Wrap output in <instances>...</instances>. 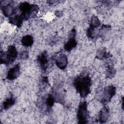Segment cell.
<instances>
[{
  "mask_svg": "<svg viewBox=\"0 0 124 124\" xmlns=\"http://www.w3.org/2000/svg\"><path fill=\"white\" fill-rule=\"evenodd\" d=\"M24 20L22 16L19 14H15L9 18V22L18 28L22 26Z\"/></svg>",
  "mask_w": 124,
  "mask_h": 124,
  "instance_id": "12",
  "label": "cell"
},
{
  "mask_svg": "<svg viewBox=\"0 0 124 124\" xmlns=\"http://www.w3.org/2000/svg\"><path fill=\"white\" fill-rule=\"evenodd\" d=\"M36 61L39 63L41 69L45 71L48 67L49 59L46 51H44L37 57Z\"/></svg>",
  "mask_w": 124,
  "mask_h": 124,
  "instance_id": "7",
  "label": "cell"
},
{
  "mask_svg": "<svg viewBox=\"0 0 124 124\" xmlns=\"http://www.w3.org/2000/svg\"><path fill=\"white\" fill-rule=\"evenodd\" d=\"M6 54L8 57L14 62L18 56V52L16 46L14 45H10L8 46Z\"/></svg>",
  "mask_w": 124,
  "mask_h": 124,
  "instance_id": "13",
  "label": "cell"
},
{
  "mask_svg": "<svg viewBox=\"0 0 124 124\" xmlns=\"http://www.w3.org/2000/svg\"><path fill=\"white\" fill-rule=\"evenodd\" d=\"M48 84V80L47 77H43L41 80V87L42 89H44L46 88Z\"/></svg>",
  "mask_w": 124,
  "mask_h": 124,
  "instance_id": "22",
  "label": "cell"
},
{
  "mask_svg": "<svg viewBox=\"0 0 124 124\" xmlns=\"http://www.w3.org/2000/svg\"><path fill=\"white\" fill-rule=\"evenodd\" d=\"M20 73V64H16L9 70L6 75V79L9 80H15L19 76Z\"/></svg>",
  "mask_w": 124,
  "mask_h": 124,
  "instance_id": "9",
  "label": "cell"
},
{
  "mask_svg": "<svg viewBox=\"0 0 124 124\" xmlns=\"http://www.w3.org/2000/svg\"><path fill=\"white\" fill-rule=\"evenodd\" d=\"M16 103V99L12 94H11L7 97L2 104V108L4 110H7L12 107Z\"/></svg>",
  "mask_w": 124,
  "mask_h": 124,
  "instance_id": "15",
  "label": "cell"
},
{
  "mask_svg": "<svg viewBox=\"0 0 124 124\" xmlns=\"http://www.w3.org/2000/svg\"><path fill=\"white\" fill-rule=\"evenodd\" d=\"M111 29V26L108 24H103L101 26L97 32V37L103 38L106 36Z\"/></svg>",
  "mask_w": 124,
  "mask_h": 124,
  "instance_id": "14",
  "label": "cell"
},
{
  "mask_svg": "<svg viewBox=\"0 0 124 124\" xmlns=\"http://www.w3.org/2000/svg\"><path fill=\"white\" fill-rule=\"evenodd\" d=\"M86 35L88 38L94 39L97 38V32H96L95 29L89 27L86 30Z\"/></svg>",
  "mask_w": 124,
  "mask_h": 124,
  "instance_id": "20",
  "label": "cell"
},
{
  "mask_svg": "<svg viewBox=\"0 0 124 124\" xmlns=\"http://www.w3.org/2000/svg\"><path fill=\"white\" fill-rule=\"evenodd\" d=\"M56 66L61 70H64L68 65V58L64 53L59 54L55 60Z\"/></svg>",
  "mask_w": 124,
  "mask_h": 124,
  "instance_id": "8",
  "label": "cell"
},
{
  "mask_svg": "<svg viewBox=\"0 0 124 124\" xmlns=\"http://www.w3.org/2000/svg\"><path fill=\"white\" fill-rule=\"evenodd\" d=\"M100 26L101 22L98 17L95 15H93L91 17L89 27L93 29H95Z\"/></svg>",
  "mask_w": 124,
  "mask_h": 124,
  "instance_id": "19",
  "label": "cell"
},
{
  "mask_svg": "<svg viewBox=\"0 0 124 124\" xmlns=\"http://www.w3.org/2000/svg\"><path fill=\"white\" fill-rule=\"evenodd\" d=\"M116 74V70L114 68L113 64H109L108 65L106 71L105 77L107 78L111 79L113 78Z\"/></svg>",
  "mask_w": 124,
  "mask_h": 124,
  "instance_id": "17",
  "label": "cell"
},
{
  "mask_svg": "<svg viewBox=\"0 0 124 124\" xmlns=\"http://www.w3.org/2000/svg\"><path fill=\"white\" fill-rule=\"evenodd\" d=\"M0 62L1 64L9 65L13 63L14 61L8 57L6 51L1 50L0 53Z\"/></svg>",
  "mask_w": 124,
  "mask_h": 124,
  "instance_id": "18",
  "label": "cell"
},
{
  "mask_svg": "<svg viewBox=\"0 0 124 124\" xmlns=\"http://www.w3.org/2000/svg\"><path fill=\"white\" fill-rule=\"evenodd\" d=\"M116 92V87L112 85H108L104 88L101 91V94H98L97 99L103 105H106L109 102Z\"/></svg>",
  "mask_w": 124,
  "mask_h": 124,
  "instance_id": "3",
  "label": "cell"
},
{
  "mask_svg": "<svg viewBox=\"0 0 124 124\" xmlns=\"http://www.w3.org/2000/svg\"><path fill=\"white\" fill-rule=\"evenodd\" d=\"M55 103V99L52 93L48 94L46 99V105L48 108H51L53 106L54 103Z\"/></svg>",
  "mask_w": 124,
  "mask_h": 124,
  "instance_id": "21",
  "label": "cell"
},
{
  "mask_svg": "<svg viewBox=\"0 0 124 124\" xmlns=\"http://www.w3.org/2000/svg\"><path fill=\"white\" fill-rule=\"evenodd\" d=\"M77 117L78 124L88 123L89 114L88 110V105L85 101L79 103L78 108Z\"/></svg>",
  "mask_w": 124,
  "mask_h": 124,
  "instance_id": "5",
  "label": "cell"
},
{
  "mask_svg": "<svg viewBox=\"0 0 124 124\" xmlns=\"http://www.w3.org/2000/svg\"><path fill=\"white\" fill-rule=\"evenodd\" d=\"M55 16L58 17H60L62 16V12L61 11H57L55 12Z\"/></svg>",
  "mask_w": 124,
  "mask_h": 124,
  "instance_id": "25",
  "label": "cell"
},
{
  "mask_svg": "<svg viewBox=\"0 0 124 124\" xmlns=\"http://www.w3.org/2000/svg\"><path fill=\"white\" fill-rule=\"evenodd\" d=\"M29 57V53L26 50H24L21 51L19 53V58L22 60H27Z\"/></svg>",
  "mask_w": 124,
  "mask_h": 124,
  "instance_id": "23",
  "label": "cell"
},
{
  "mask_svg": "<svg viewBox=\"0 0 124 124\" xmlns=\"http://www.w3.org/2000/svg\"><path fill=\"white\" fill-rule=\"evenodd\" d=\"M39 11V7L36 4H31L25 1L18 4V11L20 12L19 14L22 16L24 20L35 17Z\"/></svg>",
  "mask_w": 124,
  "mask_h": 124,
  "instance_id": "2",
  "label": "cell"
},
{
  "mask_svg": "<svg viewBox=\"0 0 124 124\" xmlns=\"http://www.w3.org/2000/svg\"><path fill=\"white\" fill-rule=\"evenodd\" d=\"M77 31L75 28H73L68 35V38L64 45V49L67 52L72 50L77 46L78 43L76 40Z\"/></svg>",
  "mask_w": 124,
  "mask_h": 124,
  "instance_id": "6",
  "label": "cell"
},
{
  "mask_svg": "<svg viewBox=\"0 0 124 124\" xmlns=\"http://www.w3.org/2000/svg\"><path fill=\"white\" fill-rule=\"evenodd\" d=\"M112 57L111 54L107 52L106 48L105 47H100L96 52V58L100 60L108 59Z\"/></svg>",
  "mask_w": 124,
  "mask_h": 124,
  "instance_id": "11",
  "label": "cell"
},
{
  "mask_svg": "<svg viewBox=\"0 0 124 124\" xmlns=\"http://www.w3.org/2000/svg\"><path fill=\"white\" fill-rule=\"evenodd\" d=\"M22 46L25 47L31 46L33 43L34 39L33 37L31 35H26L22 37L21 41Z\"/></svg>",
  "mask_w": 124,
  "mask_h": 124,
  "instance_id": "16",
  "label": "cell"
},
{
  "mask_svg": "<svg viewBox=\"0 0 124 124\" xmlns=\"http://www.w3.org/2000/svg\"><path fill=\"white\" fill-rule=\"evenodd\" d=\"M60 1H58V0H48L47 1V4H49V5H53L54 4H57L58 3H59Z\"/></svg>",
  "mask_w": 124,
  "mask_h": 124,
  "instance_id": "24",
  "label": "cell"
},
{
  "mask_svg": "<svg viewBox=\"0 0 124 124\" xmlns=\"http://www.w3.org/2000/svg\"><path fill=\"white\" fill-rule=\"evenodd\" d=\"M110 110L108 107H104L100 111L98 114V121L100 123H106L110 116Z\"/></svg>",
  "mask_w": 124,
  "mask_h": 124,
  "instance_id": "10",
  "label": "cell"
},
{
  "mask_svg": "<svg viewBox=\"0 0 124 124\" xmlns=\"http://www.w3.org/2000/svg\"><path fill=\"white\" fill-rule=\"evenodd\" d=\"M0 8L3 15L7 17H10L16 14L18 11V5L13 1H0Z\"/></svg>",
  "mask_w": 124,
  "mask_h": 124,
  "instance_id": "4",
  "label": "cell"
},
{
  "mask_svg": "<svg viewBox=\"0 0 124 124\" xmlns=\"http://www.w3.org/2000/svg\"><path fill=\"white\" fill-rule=\"evenodd\" d=\"M73 86L82 98L87 97L91 92L92 80L89 74L80 75L75 78Z\"/></svg>",
  "mask_w": 124,
  "mask_h": 124,
  "instance_id": "1",
  "label": "cell"
}]
</instances>
